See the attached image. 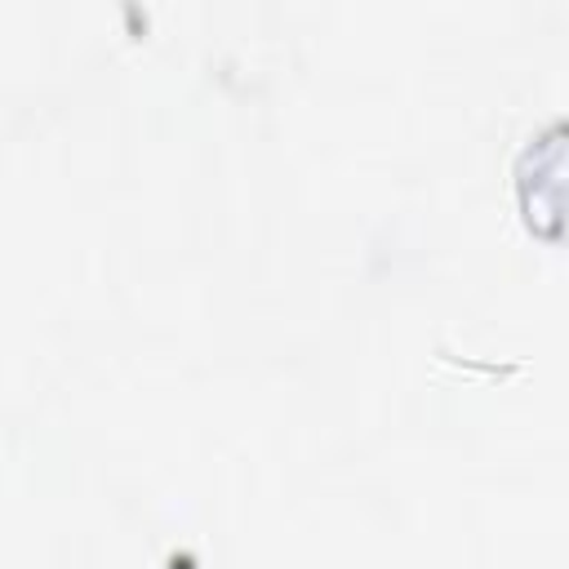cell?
<instances>
[{"label":"cell","mask_w":569,"mask_h":569,"mask_svg":"<svg viewBox=\"0 0 569 569\" xmlns=\"http://www.w3.org/2000/svg\"><path fill=\"white\" fill-rule=\"evenodd\" d=\"M516 196L525 227L565 240L569 236V120L538 129L516 156Z\"/></svg>","instance_id":"obj_1"}]
</instances>
